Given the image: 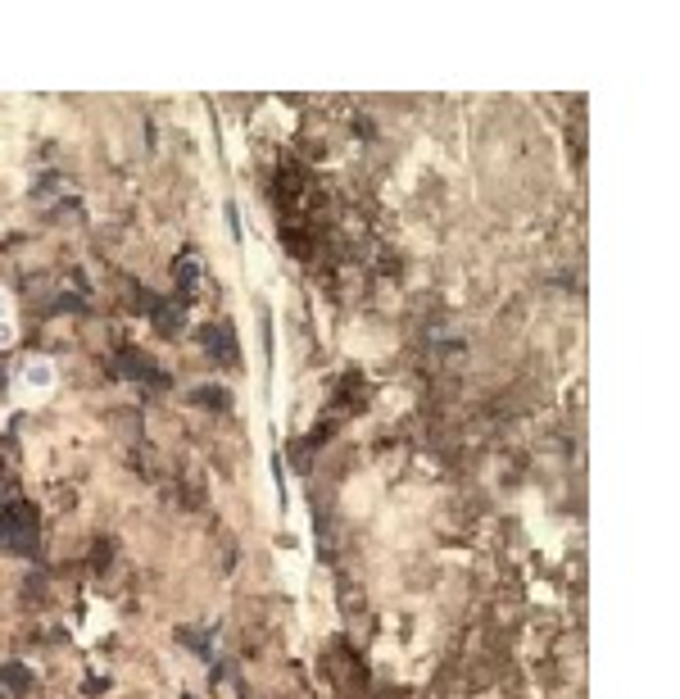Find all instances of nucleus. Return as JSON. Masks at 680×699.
I'll list each match as a JSON object with an SVG mask.
<instances>
[{"label": "nucleus", "mask_w": 680, "mask_h": 699, "mask_svg": "<svg viewBox=\"0 0 680 699\" xmlns=\"http://www.w3.org/2000/svg\"><path fill=\"white\" fill-rule=\"evenodd\" d=\"M55 386H60V368H55V359H46V354H32V359H23V368H18V377H14L18 400L36 405V400H46Z\"/></svg>", "instance_id": "f257e3e1"}, {"label": "nucleus", "mask_w": 680, "mask_h": 699, "mask_svg": "<svg viewBox=\"0 0 680 699\" xmlns=\"http://www.w3.org/2000/svg\"><path fill=\"white\" fill-rule=\"evenodd\" d=\"M18 341V309L9 300V291L0 286V350H9Z\"/></svg>", "instance_id": "f03ea898"}]
</instances>
